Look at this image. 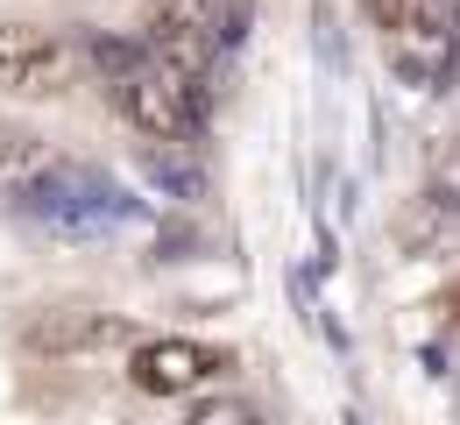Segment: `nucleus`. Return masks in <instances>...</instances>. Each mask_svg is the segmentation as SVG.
Segmentation results:
<instances>
[{
    "mask_svg": "<svg viewBox=\"0 0 460 425\" xmlns=\"http://www.w3.org/2000/svg\"><path fill=\"white\" fill-rule=\"evenodd\" d=\"M93 71L107 78L120 121L149 142H191L206 128V78L164 64L149 43H120V36H93Z\"/></svg>",
    "mask_w": 460,
    "mask_h": 425,
    "instance_id": "obj_1",
    "label": "nucleus"
},
{
    "mask_svg": "<svg viewBox=\"0 0 460 425\" xmlns=\"http://www.w3.org/2000/svg\"><path fill=\"white\" fill-rule=\"evenodd\" d=\"M234 376V348L191 341V333H149L128 348V383L142 397H206Z\"/></svg>",
    "mask_w": 460,
    "mask_h": 425,
    "instance_id": "obj_2",
    "label": "nucleus"
},
{
    "mask_svg": "<svg viewBox=\"0 0 460 425\" xmlns=\"http://www.w3.org/2000/svg\"><path fill=\"white\" fill-rule=\"evenodd\" d=\"M78 85V50L43 22H0V93L7 100H64Z\"/></svg>",
    "mask_w": 460,
    "mask_h": 425,
    "instance_id": "obj_3",
    "label": "nucleus"
},
{
    "mask_svg": "<svg viewBox=\"0 0 460 425\" xmlns=\"http://www.w3.org/2000/svg\"><path fill=\"white\" fill-rule=\"evenodd\" d=\"M390 64H397L403 85H418V93H439V85L460 71V7H454V0L411 7V22L390 36Z\"/></svg>",
    "mask_w": 460,
    "mask_h": 425,
    "instance_id": "obj_4",
    "label": "nucleus"
},
{
    "mask_svg": "<svg viewBox=\"0 0 460 425\" xmlns=\"http://www.w3.org/2000/svg\"><path fill=\"white\" fill-rule=\"evenodd\" d=\"M22 206L43 213V220H58V227H114V220H128V199L114 184L93 178V171H71V164H50L43 178L22 191Z\"/></svg>",
    "mask_w": 460,
    "mask_h": 425,
    "instance_id": "obj_5",
    "label": "nucleus"
},
{
    "mask_svg": "<svg viewBox=\"0 0 460 425\" xmlns=\"http://www.w3.org/2000/svg\"><path fill=\"white\" fill-rule=\"evenodd\" d=\"M128 326L114 312H93V305H58L43 319H29V348L36 355H100V348H120Z\"/></svg>",
    "mask_w": 460,
    "mask_h": 425,
    "instance_id": "obj_6",
    "label": "nucleus"
},
{
    "mask_svg": "<svg viewBox=\"0 0 460 425\" xmlns=\"http://www.w3.org/2000/svg\"><path fill=\"white\" fill-rule=\"evenodd\" d=\"M50 164H58V156H50V142H43V135L0 121V191H29Z\"/></svg>",
    "mask_w": 460,
    "mask_h": 425,
    "instance_id": "obj_7",
    "label": "nucleus"
},
{
    "mask_svg": "<svg viewBox=\"0 0 460 425\" xmlns=\"http://www.w3.org/2000/svg\"><path fill=\"white\" fill-rule=\"evenodd\" d=\"M184 425H270V419H262L248 397H199Z\"/></svg>",
    "mask_w": 460,
    "mask_h": 425,
    "instance_id": "obj_8",
    "label": "nucleus"
},
{
    "mask_svg": "<svg viewBox=\"0 0 460 425\" xmlns=\"http://www.w3.org/2000/svg\"><path fill=\"white\" fill-rule=\"evenodd\" d=\"M432 206L460 220V142L447 149V156H439V171H432Z\"/></svg>",
    "mask_w": 460,
    "mask_h": 425,
    "instance_id": "obj_9",
    "label": "nucleus"
},
{
    "mask_svg": "<svg viewBox=\"0 0 460 425\" xmlns=\"http://www.w3.org/2000/svg\"><path fill=\"white\" fill-rule=\"evenodd\" d=\"M149 171L171 184V191H199V178H191V171H177V164H164V156H149Z\"/></svg>",
    "mask_w": 460,
    "mask_h": 425,
    "instance_id": "obj_10",
    "label": "nucleus"
}]
</instances>
